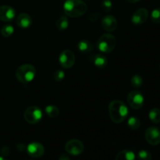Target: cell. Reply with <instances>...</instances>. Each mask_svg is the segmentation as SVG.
<instances>
[{
    "label": "cell",
    "instance_id": "4dcf8cb0",
    "mask_svg": "<svg viewBox=\"0 0 160 160\" xmlns=\"http://www.w3.org/2000/svg\"><path fill=\"white\" fill-rule=\"evenodd\" d=\"M0 160H6V159L3 157H0Z\"/></svg>",
    "mask_w": 160,
    "mask_h": 160
},
{
    "label": "cell",
    "instance_id": "2e32d148",
    "mask_svg": "<svg viewBox=\"0 0 160 160\" xmlns=\"http://www.w3.org/2000/svg\"><path fill=\"white\" fill-rule=\"evenodd\" d=\"M115 160H135V155L131 150H123L117 155Z\"/></svg>",
    "mask_w": 160,
    "mask_h": 160
},
{
    "label": "cell",
    "instance_id": "603a6c76",
    "mask_svg": "<svg viewBox=\"0 0 160 160\" xmlns=\"http://www.w3.org/2000/svg\"><path fill=\"white\" fill-rule=\"evenodd\" d=\"M131 85L134 88H140L143 84V79L140 75H134L131 80Z\"/></svg>",
    "mask_w": 160,
    "mask_h": 160
},
{
    "label": "cell",
    "instance_id": "8fae6325",
    "mask_svg": "<svg viewBox=\"0 0 160 160\" xmlns=\"http://www.w3.org/2000/svg\"><path fill=\"white\" fill-rule=\"evenodd\" d=\"M148 17V11L145 8H141L136 10L131 17V21L135 25H141L145 23Z\"/></svg>",
    "mask_w": 160,
    "mask_h": 160
},
{
    "label": "cell",
    "instance_id": "ac0fdd59",
    "mask_svg": "<svg viewBox=\"0 0 160 160\" xmlns=\"http://www.w3.org/2000/svg\"><path fill=\"white\" fill-rule=\"evenodd\" d=\"M69 26V20L67 17H61L57 20L56 23V27L59 31H65Z\"/></svg>",
    "mask_w": 160,
    "mask_h": 160
},
{
    "label": "cell",
    "instance_id": "7c38bea8",
    "mask_svg": "<svg viewBox=\"0 0 160 160\" xmlns=\"http://www.w3.org/2000/svg\"><path fill=\"white\" fill-rule=\"evenodd\" d=\"M16 16V11L9 6H0V20L10 22Z\"/></svg>",
    "mask_w": 160,
    "mask_h": 160
},
{
    "label": "cell",
    "instance_id": "d4e9b609",
    "mask_svg": "<svg viewBox=\"0 0 160 160\" xmlns=\"http://www.w3.org/2000/svg\"><path fill=\"white\" fill-rule=\"evenodd\" d=\"M151 20L154 23H160V8L155 9L152 12Z\"/></svg>",
    "mask_w": 160,
    "mask_h": 160
},
{
    "label": "cell",
    "instance_id": "4316f807",
    "mask_svg": "<svg viewBox=\"0 0 160 160\" xmlns=\"http://www.w3.org/2000/svg\"><path fill=\"white\" fill-rule=\"evenodd\" d=\"M101 8L103 11H105V12H109L112 8V2H111V1H109V0H103V1L102 2Z\"/></svg>",
    "mask_w": 160,
    "mask_h": 160
},
{
    "label": "cell",
    "instance_id": "6da1fadb",
    "mask_svg": "<svg viewBox=\"0 0 160 160\" xmlns=\"http://www.w3.org/2000/svg\"><path fill=\"white\" fill-rule=\"evenodd\" d=\"M109 113L111 120L115 123H120L127 118L128 109L120 100H113L109 103Z\"/></svg>",
    "mask_w": 160,
    "mask_h": 160
},
{
    "label": "cell",
    "instance_id": "277c9868",
    "mask_svg": "<svg viewBox=\"0 0 160 160\" xmlns=\"http://www.w3.org/2000/svg\"><path fill=\"white\" fill-rule=\"evenodd\" d=\"M117 45V39L112 34H102L97 42V46L98 49L105 53H109L113 51Z\"/></svg>",
    "mask_w": 160,
    "mask_h": 160
},
{
    "label": "cell",
    "instance_id": "30bf717a",
    "mask_svg": "<svg viewBox=\"0 0 160 160\" xmlns=\"http://www.w3.org/2000/svg\"><path fill=\"white\" fill-rule=\"evenodd\" d=\"M28 155L33 158H40L45 153V148L39 142H31L27 147Z\"/></svg>",
    "mask_w": 160,
    "mask_h": 160
},
{
    "label": "cell",
    "instance_id": "f1b7e54d",
    "mask_svg": "<svg viewBox=\"0 0 160 160\" xmlns=\"http://www.w3.org/2000/svg\"><path fill=\"white\" fill-rule=\"evenodd\" d=\"M59 160H70V157L66 154H62L59 156Z\"/></svg>",
    "mask_w": 160,
    "mask_h": 160
},
{
    "label": "cell",
    "instance_id": "7a4b0ae2",
    "mask_svg": "<svg viewBox=\"0 0 160 160\" xmlns=\"http://www.w3.org/2000/svg\"><path fill=\"white\" fill-rule=\"evenodd\" d=\"M63 9L68 17L77 18L85 13L88 6L82 0H67L64 3Z\"/></svg>",
    "mask_w": 160,
    "mask_h": 160
},
{
    "label": "cell",
    "instance_id": "8992f818",
    "mask_svg": "<svg viewBox=\"0 0 160 160\" xmlns=\"http://www.w3.org/2000/svg\"><path fill=\"white\" fill-rule=\"evenodd\" d=\"M128 105L134 109H140L144 105V96L138 91L131 92L128 95Z\"/></svg>",
    "mask_w": 160,
    "mask_h": 160
},
{
    "label": "cell",
    "instance_id": "9a60e30c",
    "mask_svg": "<svg viewBox=\"0 0 160 160\" xmlns=\"http://www.w3.org/2000/svg\"><path fill=\"white\" fill-rule=\"evenodd\" d=\"M89 60L92 61L95 67L98 68H105L107 66L108 61L107 58L102 54H95L91 58H89Z\"/></svg>",
    "mask_w": 160,
    "mask_h": 160
},
{
    "label": "cell",
    "instance_id": "7402d4cb",
    "mask_svg": "<svg viewBox=\"0 0 160 160\" xmlns=\"http://www.w3.org/2000/svg\"><path fill=\"white\" fill-rule=\"evenodd\" d=\"M14 32V28L12 25L6 24L3 26L1 29V34L3 37L5 38H9L13 34Z\"/></svg>",
    "mask_w": 160,
    "mask_h": 160
},
{
    "label": "cell",
    "instance_id": "5b68a950",
    "mask_svg": "<svg viewBox=\"0 0 160 160\" xmlns=\"http://www.w3.org/2000/svg\"><path fill=\"white\" fill-rule=\"evenodd\" d=\"M42 110L37 106H30L25 110L23 113L24 120L30 124H36L42 119Z\"/></svg>",
    "mask_w": 160,
    "mask_h": 160
},
{
    "label": "cell",
    "instance_id": "5bb4252c",
    "mask_svg": "<svg viewBox=\"0 0 160 160\" xmlns=\"http://www.w3.org/2000/svg\"><path fill=\"white\" fill-rule=\"evenodd\" d=\"M17 23L19 28L22 29H27L32 24V19L31 16L27 13L19 14L17 18Z\"/></svg>",
    "mask_w": 160,
    "mask_h": 160
},
{
    "label": "cell",
    "instance_id": "52a82bcc",
    "mask_svg": "<svg viewBox=\"0 0 160 160\" xmlns=\"http://www.w3.org/2000/svg\"><path fill=\"white\" fill-rule=\"evenodd\" d=\"M84 145L80 140L72 139L67 142L65 145V150L67 153L73 156H79L84 152Z\"/></svg>",
    "mask_w": 160,
    "mask_h": 160
},
{
    "label": "cell",
    "instance_id": "44dd1931",
    "mask_svg": "<svg viewBox=\"0 0 160 160\" xmlns=\"http://www.w3.org/2000/svg\"><path fill=\"white\" fill-rule=\"evenodd\" d=\"M128 125L131 130L133 131H136V130L138 129L141 126V122L139 120L138 118L135 117H131L128 119Z\"/></svg>",
    "mask_w": 160,
    "mask_h": 160
},
{
    "label": "cell",
    "instance_id": "9c48e42d",
    "mask_svg": "<svg viewBox=\"0 0 160 160\" xmlns=\"http://www.w3.org/2000/svg\"><path fill=\"white\" fill-rule=\"evenodd\" d=\"M145 138L149 145L156 146L160 144V130L156 127H150L145 131Z\"/></svg>",
    "mask_w": 160,
    "mask_h": 160
},
{
    "label": "cell",
    "instance_id": "cb8c5ba5",
    "mask_svg": "<svg viewBox=\"0 0 160 160\" xmlns=\"http://www.w3.org/2000/svg\"><path fill=\"white\" fill-rule=\"evenodd\" d=\"M138 160H152V157L149 152L146 150H141L138 153Z\"/></svg>",
    "mask_w": 160,
    "mask_h": 160
},
{
    "label": "cell",
    "instance_id": "f546056e",
    "mask_svg": "<svg viewBox=\"0 0 160 160\" xmlns=\"http://www.w3.org/2000/svg\"><path fill=\"white\" fill-rule=\"evenodd\" d=\"M127 2H128L130 3H136V2H140L141 0H126Z\"/></svg>",
    "mask_w": 160,
    "mask_h": 160
},
{
    "label": "cell",
    "instance_id": "d6986e66",
    "mask_svg": "<svg viewBox=\"0 0 160 160\" xmlns=\"http://www.w3.org/2000/svg\"><path fill=\"white\" fill-rule=\"evenodd\" d=\"M150 120L154 123H160V109L158 108H153L150 110L148 114Z\"/></svg>",
    "mask_w": 160,
    "mask_h": 160
},
{
    "label": "cell",
    "instance_id": "484cf974",
    "mask_svg": "<svg viewBox=\"0 0 160 160\" xmlns=\"http://www.w3.org/2000/svg\"><path fill=\"white\" fill-rule=\"evenodd\" d=\"M64 78H65V73H64V72L61 70H56V71H55L54 73H53V79L56 81H57V82L62 81V80L64 79Z\"/></svg>",
    "mask_w": 160,
    "mask_h": 160
},
{
    "label": "cell",
    "instance_id": "4fadbf2b",
    "mask_svg": "<svg viewBox=\"0 0 160 160\" xmlns=\"http://www.w3.org/2000/svg\"><path fill=\"white\" fill-rule=\"evenodd\" d=\"M102 25L103 29L106 31L112 32L114 31L117 28V20L113 16L109 15L105 17L102 20Z\"/></svg>",
    "mask_w": 160,
    "mask_h": 160
},
{
    "label": "cell",
    "instance_id": "ba28073f",
    "mask_svg": "<svg viewBox=\"0 0 160 160\" xmlns=\"http://www.w3.org/2000/svg\"><path fill=\"white\" fill-rule=\"evenodd\" d=\"M75 55L71 50L66 49L60 53L59 60V63L63 68L70 69L75 63Z\"/></svg>",
    "mask_w": 160,
    "mask_h": 160
},
{
    "label": "cell",
    "instance_id": "1f68e13d",
    "mask_svg": "<svg viewBox=\"0 0 160 160\" xmlns=\"http://www.w3.org/2000/svg\"><path fill=\"white\" fill-rule=\"evenodd\" d=\"M159 67H160V65H159Z\"/></svg>",
    "mask_w": 160,
    "mask_h": 160
},
{
    "label": "cell",
    "instance_id": "e0dca14e",
    "mask_svg": "<svg viewBox=\"0 0 160 160\" xmlns=\"http://www.w3.org/2000/svg\"><path fill=\"white\" fill-rule=\"evenodd\" d=\"M94 46L92 42L88 40H82L78 43V49L83 53H88L93 50Z\"/></svg>",
    "mask_w": 160,
    "mask_h": 160
},
{
    "label": "cell",
    "instance_id": "83f0119b",
    "mask_svg": "<svg viewBox=\"0 0 160 160\" xmlns=\"http://www.w3.org/2000/svg\"><path fill=\"white\" fill-rule=\"evenodd\" d=\"M100 17V13L99 12H92V13H91L90 15H89L88 18L89 20H92V21H95V20H98Z\"/></svg>",
    "mask_w": 160,
    "mask_h": 160
},
{
    "label": "cell",
    "instance_id": "3957f363",
    "mask_svg": "<svg viewBox=\"0 0 160 160\" xmlns=\"http://www.w3.org/2000/svg\"><path fill=\"white\" fill-rule=\"evenodd\" d=\"M36 76V69L31 64L20 66L16 71V77L20 82L28 84L31 82Z\"/></svg>",
    "mask_w": 160,
    "mask_h": 160
},
{
    "label": "cell",
    "instance_id": "ffe728a7",
    "mask_svg": "<svg viewBox=\"0 0 160 160\" xmlns=\"http://www.w3.org/2000/svg\"><path fill=\"white\" fill-rule=\"evenodd\" d=\"M45 112L50 118H56L59 116V110L57 106H48L45 107Z\"/></svg>",
    "mask_w": 160,
    "mask_h": 160
}]
</instances>
